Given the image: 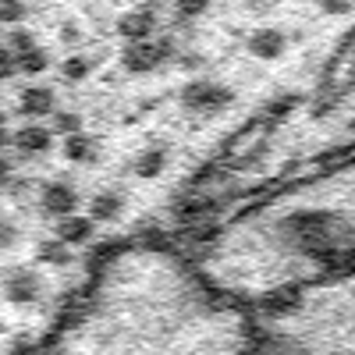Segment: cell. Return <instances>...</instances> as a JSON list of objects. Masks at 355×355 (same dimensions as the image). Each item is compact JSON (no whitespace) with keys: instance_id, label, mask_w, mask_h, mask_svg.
I'll return each mask as SVG.
<instances>
[{"instance_id":"11","label":"cell","mask_w":355,"mask_h":355,"mask_svg":"<svg viewBox=\"0 0 355 355\" xmlns=\"http://www.w3.org/2000/svg\"><path fill=\"white\" fill-rule=\"evenodd\" d=\"M96 234V224L89 220L85 214H68V217H57V224H53V239H61L64 245H85L89 239Z\"/></svg>"},{"instance_id":"9","label":"cell","mask_w":355,"mask_h":355,"mask_svg":"<svg viewBox=\"0 0 355 355\" xmlns=\"http://www.w3.org/2000/svg\"><path fill=\"white\" fill-rule=\"evenodd\" d=\"M18 110H21L25 117H50V114L57 110V89L40 85V82L21 85V93H18Z\"/></svg>"},{"instance_id":"7","label":"cell","mask_w":355,"mask_h":355,"mask_svg":"<svg viewBox=\"0 0 355 355\" xmlns=\"http://www.w3.org/2000/svg\"><path fill=\"white\" fill-rule=\"evenodd\" d=\"M171 164V146L167 142H150V146H142V150L135 153L132 160V174L142 178V182H153V178H160Z\"/></svg>"},{"instance_id":"4","label":"cell","mask_w":355,"mask_h":355,"mask_svg":"<svg viewBox=\"0 0 355 355\" xmlns=\"http://www.w3.org/2000/svg\"><path fill=\"white\" fill-rule=\"evenodd\" d=\"M78 206H82V196L68 178H53V182L40 185V210L43 214L68 217V214H78Z\"/></svg>"},{"instance_id":"17","label":"cell","mask_w":355,"mask_h":355,"mask_svg":"<svg viewBox=\"0 0 355 355\" xmlns=\"http://www.w3.org/2000/svg\"><path fill=\"white\" fill-rule=\"evenodd\" d=\"M4 36H8V50H11V53H25V50L36 46V33H33L25 21H21V25H11Z\"/></svg>"},{"instance_id":"8","label":"cell","mask_w":355,"mask_h":355,"mask_svg":"<svg viewBox=\"0 0 355 355\" xmlns=\"http://www.w3.org/2000/svg\"><path fill=\"white\" fill-rule=\"evenodd\" d=\"M11 146L18 153H25V157H43V153L53 150V132L46 125H40V121H28V125L15 128Z\"/></svg>"},{"instance_id":"5","label":"cell","mask_w":355,"mask_h":355,"mask_svg":"<svg viewBox=\"0 0 355 355\" xmlns=\"http://www.w3.org/2000/svg\"><path fill=\"white\" fill-rule=\"evenodd\" d=\"M245 50L256 57V61H263V64L281 61V57L288 53V33H284V28H277V25H259V28H252V33H249Z\"/></svg>"},{"instance_id":"24","label":"cell","mask_w":355,"mask_h":355,"mask_svg":"<svg viewBox=\"0 0 355 355\" xmlns=\"http://www.w3.org/2000/svg\"><path fill=\"white\" fill-rule=\"evenodd\" d=\"M295 107H299V96H295V93H288V96H281V100H277V103L270 107V114L277 117V121H284V117H288V114H291Z\"/></svg>"},{"instance_id":"3","label":"cell","mask_w":355,"mask_h":355,"mask_svg":"<svg viewBox=\"0 0 355 355\" xmlns=\"http://www.w3.org/2000/svg\"><path fill=\"white\" fill-rule=\"evenodd\" d=\"M46 281L33 270V266H8L4 270V295L11 306H36L43 299Z\"/></svg>"},{"instance_id":"10","label":"cell","mask_w":355,"mask_h":355,"mask_svg":"<svg viewBox=\"0 0 355 355\" xmlns=\"http://www.w3.org/2000/svg\"><path fill=\"white\" fill-rule=\"evenodd\" d=\"M89 220L93 224H117L125 217V196L121 192H110V189H103V192H93L89 196Z\"/></svg>"},{"instance_id":"18","label":"cell","mask_w":355,"mask_h":355,"mask_svg":"<svg viewBox=\"0 0 355 355\" xmlns=\"http://www.w3.org/2000/svg\"><path fill=\"white\" fill-rule=\"evenodd\" d=\"M28 18V0H0V28L21 25Z\"/></svg>"},{"instance_id":"2","label":"cell","mask_w":355,"mask_h":355,"mask_svg":"<svg viewBox=\"0 0 355 355\" xmlns=\"http://www.w3.org/2000/svg\"><path fill=\"white\" fill-rule=\"evenodd\" d=\"M174 53V40L171 36H160V40H139V43H125V53H121V68L128 75H150L160 68V61Z\"/></svg>"},{"instance_id":"14","label":"cell","mask_w":355,"mask_h":355,"mask_svg":"<svg viewBox=\"0 0 355 355\" xmlns=\"http://www.w3.org/2000/svg\"><path fill=\"white\" fill-rule=\"evenodd\" d=\"M93 71H96V57H89V53H68L64 61H61V75H64L71 85L85 82Z\"/></svg>"},{"instance_id":"26","label":"cell","mask_w":355,"mask_h":355,"mask_svg":"<svg viewBox=\"0 0 355 355\" xmlns=\"http://www.w3.org/2000/svg\"><path fill=\"white\" fill-rule=\"evenodd\" d=\"M0 36H4V33H0Z\"/></svg>"},{"instance_id":"21","label":"cell","mask_w":355,"mask_h":355,"mask_svg":"<svg viewBox=\"0 0 355 355\" xmlns=\"http://www.w3.org/2000/svg\"><path fill=\"white\" fill-rule=\"evenodd\" d=\"M316 4H320V11L327 18H345V15H352L355 0H316Z\"/></svg>"},{"instance_id":"22","label":"cell","mask_w":355,"mask_h":355,"mask_svg":"<svg viewBox=\"0 0 355 355\" xmlns=\"http://www.w3.org/2000/svg\"><path fill=\"white\" fill-rule=\"evenodd\" d=\"M57 40H61L64 46H78V43L85 40V33H82L78 21H61V33H57Z\"/></svg>"},{"instance_id":"15","label":"cell","mask_w":355,"mask_h":355,"mask_svg":"<svg viewBox=\"0 0 355 355\" xmlns=\"http://www.w3.org/2000/svg\"><path fill=\"white\" fill-rule=\"evenodd\" d=\"M36 256H40V263H46V266H68V263H71V245H64L61 239H43V242L36 245Z\"/></svg>"},{"instance_id":"6","label":"cell","mask_w":355,"mask_h":355,"mask_svg":"<svg viewBox=\"0 0 355 355\" xmlns=\"http://www.w3.org/2000/svg\"><path fill=\"white\" fill-rule=\"evenodd\" d=\"M114 33L121 36L125 43L153 40V33H157V15H153L150 8H132V11H125V15H117Z\"/></svg>"},{"instance_id":"1","label":"cell","mask_w":355,"mask_h":355,"mask_svg":"<svg viewBox=\"0 0 355 355\" xmlns=\"http://www.w3.org/2000/svg\"><path fill=\"white\" fill-rule=\"evenodd\" d=\"M178 103H182L189 114L217 117V114H224V110L234 107V89L224 85V82H214V78H192V82L182 85Z\"/></svg>"},{"instance_id":"20","label":"cell","mask_w":355,"mask_h":355,"mask_svg":"<svg viewBox=\"0 0 355 355\" xmlns=\"http://www.w3.org/2000/svg\"><path fill=\"white\" fill-rule=\"evenodd\" d=\"M18 239H21L18 224H15V220H8V217H0V252L15 249V245H18Z\"/></svg>"},{"instance_id":"19","label":"cell","mask_w":355,"mask_h":355,"mask_svg":"<svg viewBox=\"0 0 355 355\" xmlns=\"http://www.w3.org/2000/svg\"><path fill=\"white\" fill-rule=\"evenodd\" d=\"M217 4V0H174V11H178V18H202L206 11H210Z\"/></svg>"},{"instance_id":"23","label":"cell","mask_w":355,"mask_h":355,"mask_svg":"<svg viewBox=\"0 0 355 355\" xmlns=\"http://www.w3.org/2000/svg\"><path fill=\"white\" fill-rule=\"evenodd\" d=\"M18 75V61L8 46H0V82H11Z\"/></svg>"},{"instance_id":"13","label":"cell","mask_w":355,"mask_h":355,"mask_svg":"<svg viewBox=\"0 0 355 355\" xmlns=\"http://www.w3.org/2000/svg\"><path fill=\"white\" fill-rule=\"evenodd\" d=\"M15 61H18V71L21 75H46L50 71V64H53V53L46 50V46H33V50H25V53H15Z\"/></svg>"},{"instance_id":"16","label":"cell","mask_w":355,"mask_h":355,"mask_svg":"<svg viewBox=\"0 0 355 355\" xmlns=\"http://www.w3.org/2000/svg\"><path fill=\"white\" fill-rule=\"evenodd\" d=\"M82 125H85V117H82L78 110H53L46 128H50L53 135L64 139V135H71V132H82Z\"/></svg>"},{"instance_id":"12","label":"cell","mask_w":355,"mask_h":355,"mask_svg":"<svg viewBox=\"0 0 355 355\" xmlns=\"http://www.w3.org/2000/svg\"><path fill=\"white\" fill-rule=\"evenodd\" d=\"M61 153H64L68 164H93L100 157V142L89 132H71V135H64Z\"/></svg>"},{"instance_id":"25","label":"cell","mask_w":355,"mask_h":355,"mask_svg":"<svg viewBox=\"0 0 355 355\" xmlns=\"http://www.w3.org/2000/svg\"><path fill=\"white\" fill-rule=\"evenodd\" d=\"M178 64H182V68H202V53H178Z\"/></svg>"}]
</instances>
